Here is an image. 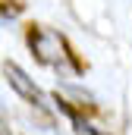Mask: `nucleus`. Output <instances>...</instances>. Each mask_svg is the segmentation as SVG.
Masks as SVG:
<instances>
[{
    "label": "nucleus",
    "mask_w": 132,
    "mask_h": 135,
    "mask_svg": "<svg viewBox=\"0 0 132 135\" xmlns=\"http://www.w3.org/2000/svg\"><path fill=\"white\" fill-rule=\"evenodd\" d=\"M6 3H13L16 9H25V0H6Z\"/></svg>",
    "instance_id": "nucleus-4"
},
{
    "label": "nucleus",
    "mask_w": 132,
    "mask_h": 135,
    "mask_svg": "<svg viewBox=\"0 0 132 135\" xmlns=\"http://www.w3.org/2000/svg\"><path fill=\"white\" fill-rule=\"evenodd\" d=\"M0 135H13V129L6 126V119H3V116H0Z\"/></svg>",
    "instance_id": "nucleus-3"
},
{
    "label": "nucleus",
    "mask_w": 132,
    "mask_h": 135,
    "mask_svg": "<svg viewBox=\"0 0 132 135\" xmlns=\"http://www.w3.org/2000/svg\"><path fill=\"white\" fill-rule=\"evenodd\" d=\"M88 135H107V132H98V129H91V132H88Z\"/></svg>",
    "instance_id": "nucleus-5"
},
{
    "label": "nucleus",
    "mask_w": 132,
    "mask_h": 135,
    "mask_svg": "<svg viewBox=\"0 0 132 135\" xmlns=\"http://www.w3.org/2000/svg\"><path fill=\"white\" fill-rule=\"evenodd\" d=\"M3 75H6L10 88H13V91H16V94H19L25 104H32L35 110H41V113L47 110V94L38 88V82H35V79H32V75H29L22 66H19V63L6 60V63H3Z\"/></svg>",
    "instance_id": "nucleus-2"
},
{
    "label": "nucleus",
    "mask_w": 132,
    "mask_h": 135,
    "mask_svg": "<svg viewBox=\"0 0 132 135\" xmlns=\"http://www.w3.org/2000/svg\"><path fill=\"white\" fill-rule=\"evenodd\" d=\"M25 41H29L32 57L38 60V63H44V66H63V63H72L76 72H85V69H88V63L76 54V47L66 41L63 35L50 32V28H44V25L29 22V25H25Z\"/></svg>",
    "instance_id": "nucleus-1"
}]
</instances>
